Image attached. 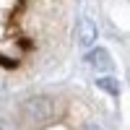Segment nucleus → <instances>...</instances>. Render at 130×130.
<instances>
[{"label": "nucleus", "instance_id": "1", "mask_svg": "<svg viewBox=\"0 0 130 130\" xmlns=\"http://www.w3.org/2000/svg\"><path fill=\"white\" fill-rule=\"evenodd\" d=\"M21 115L29 125H42V122H50L55 117V104L47 96H31L21 104Z\"/></svg>", "mask_w": 130, "mask_h": 130}, {"label": "nucleus", "instance_id": "2", "mask_svg": "<svg viewBox=\"0 0 130 130\" xmlns=\"http://www.w3.org/2000/svg\"><path fill=\"white\" fill-rule=\"evenodd\" d=\"M86 65H91V68L99 70V73H109V70L115 68L112 55H109L104 47H91L89 52H86Z\"/></svg>", "mask_w": 130, "mask_h": 130}, {"label": "nucleus", "instance_id": "3", "mask_svg": "<svg viewBox=\"0 0 130 130\" xmlns=\"http://www.w3.org/2000/svg\"><path fill=\"white\" fill-rule=\"evenodd\" d=\"M75 37H78V44L91 47L96 42V37H99V29H96V24L91 18H81L78 24H75Z\"/></svg>", "mask_w": 130, "mask_h": 130}, {"label": "nucleus", "instance_id": "4", "mask_svg": "<svg viewBox=\"0 0 130 130\" xmlns=\"http://www.w3.org/2000/svg\"><path fill=\"white\" fill-rule=\"evenodd\" d=\"M96 86H99L102 91H107L109 96H117V94H120V81H117V78H109V75L96 78Z\"/></svg>", "mask_w": 130, "mask_h": 130}, {"label": "nucleus", "instance_id": "5", "mask_svg": "<svg viewBox=\"0 0 130 130\" xmlns=\"http://www.w3.org/2000/svg\"><path fill=\"white\" fill-rule=\"evenodd\" d=\"M83 130H104V127H102V125H96V122H89Z\"/></svg>", "mask_w": 130, "mask_h": 130}]
</instances>
